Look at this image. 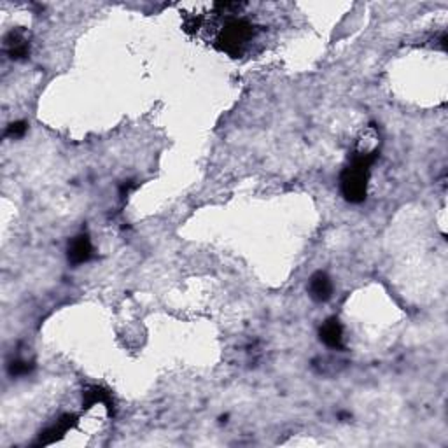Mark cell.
I'll return each mask as SVG.
<instances>
[{"instance_id": "obj_1", "label": "cell", "mask_w": 448, "mask_h": 448, "mask_svg": "<svg viewBox=\"0 0 448 448\" xmlns=\"http://www.w3.org/2000/svg\"><path fill=\"white\" fill-rule=\"evenodd\" d=\"M378 149L373 151H359L354 154L350 165L341 172L340 188L345 200L350 204H361L366 200L368 181H370V167L378 158Z\"/></svg>"}, {"instance_id": "obj_2", "label": "cell", "mask_w": 448, "mask_h": 448, "mask_svg": "<svg viewBox=\"0 0 448 448\" xmlns=\"http://www.w3.org/2000/svg\"><path fill=\"white\" fill-rule=\"evenodd\" d=\"M254 37V25L244 18H226L224 25L221 26L217 37V46L221 51L231 56H238L244 51L245 46Z\"/></svg>"}, {"instance_id": "obj_3", "label": "cell", "mask_w": 448, "mask_h": 448, "mask_svg": "<svg viewBox=\"0 0 448 448\" xmlns=\"http://www.w3.org/2000/svg\"><path fill=\"white\" fill-rule=\"evenodd\" d=\"M67 256H69V261H71L72 265L88 263L93 256V245L88 235L82 233L72 238V240L69 242Z\"/></svg>"}, {"instance_id": "obj_4", "label": "cell", "mask_w": 448, "mask_h": 448, "mask_svg": "<svg viewBox=\"0 0 448 448\" xmlns=\"http://www.w3.org/2000/svg\"><path fill=\"white\" fill-rule=\"evenodd\" d=\"M6 53L12 60H23L30 55V42L23 30H11L4 41Z\"/></svg>"}, {"instance_id": "obj_5", "label": "cell", "mask_w": 448, "mask_h": 448, "mask_svg": "<svg viewBox=\"0 0 448 448\" xmlns=\"http://www.w3.org/2000/svg\"><path fill=\"white\" fill-rule=\"evenodd\" d=\"M308 293L315 301H328L333 294V282L326 271H315L308 282Z\"/></svg>"}, {"instance_id": "obj_6", "label": "cell", "mask_w": 448, "mask_h": 448, "mask_svg": "<svg viewBox=\"0 0 448 448\" xmlns=\"http://www.w3.org/2000/svg\"><path fill=\"white\" fill-rule=\"evenodd\" d=\"M319 337L330 348H337V350L343 348V328L337 317L328 319L319 330Z\"/></svg>"}, {"instance_id": "obj_7", "label": "cell", "mask_w": 448, "mask_h": 448, "mask_svg": "<svg viewBox=\"0 0 448 448\" xmlns=\"http://www.w3.org/2000/svg\"><path fill=\"white\" fill-rule=\"evenodd\" d=\"M74 424H75L74 415L71 413L63 415V417H60V419L56 420V424H53L51 427H48V429L41 434V438H39V445L55 443V441H58L69 429H72Z\"/></svg>"}, {"instance_id": "obj_8", "label": "cell", "mask_w": 448, "mask_h": 448, "mask_svg": "<svg viewBox=\"0 0 448 448\" xmlns=\"http://www.w3.org/2000/svg\"><path fill=\"white\" fill-rule=\"evenodd\" d=\"M82 400H84L86 408H91L95 406V404H105L109 413H112V410H114V403H112L111 393H107V391L102 389V387L98 386L88 387V389L82 393Z\"/></svg>"}, {"instance_id": "obj_9", "label": "cell", "mask_w": 448, "mask_h": 448, "mask_svg": "<svg viewBox=\"0 0 448 448\" xmlns=\"http://www.w3.org/2000/svg\"><path fill=\"white\" fill-rule=\"evenodd\" d=\"M28 130V125L25 121H15L8 126V130H6V137L9 138H21L23 135L26 134Z\"/></svg>"}, {"instance_id": "obj_10", "label": "cell", "mask_w": 448, "mask_h": 448, "mask_svg": "<svg viewBox=\"0 0 448 448\" xmlns=\"http://www.w3.org/2000/svg\"><path fill=\"white\" fill-rule=\"evenodd\" d=\"M30 370H32V366L28 363H25V361H12L9 364V375L11 377H21V375L28 373Z\"/></svg>"}]
</instances>
